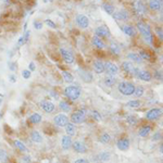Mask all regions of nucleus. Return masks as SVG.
<instances>
[{
    "instance_id": "1",
    "label": "nucleus",
    "mask_w": 163,
    "mask_h": 163,
    "mask_svg": "<svg viewBox=\"0 0 163 163\" xmlns=\"http://www.w3.org/2000/svg\"><path fill=\"white\" fill-rule=\"evenodd\" d=\"M137 29L140 32V34L143 35V39L147 41V44L149 45H152L153 44V36H152V33H151V29L149 27V25L145 24L143 22H138L137 23Z\"/></svg>"
},
{
    "instance_id": "2",
    "label": "nucleus",
    "mask_w": 163,
    "mask_h": 163,
    "mask_svg": "<svg viewBox=\"0 0 163 163\" xmlns=\"http://www.w3.org/2000/svg\"><path fill=\"white\" fill-rule=\"evenodd\" d=\"M118 90L124 96H132L135 91V85L130 82H121L118 86Z\"/></svg>"
},
{
    "instance_id": "3",
    "label": "nucleus",
    "mask_w": 163,
    "mask_h": 163,
    "mask_svg": "<svg viewBox=\"0 0 163 163\" xmlns=\"http://www.w3.org/2000/svg\"><path fill=\"white\" fill-rule=\"evenodd\" d=\"M64 95L65 97H68L71 100H76L81 96V89L75 85L68 86L64 89Z\"/></svg>"
},
{
    "instance_id": "4",
    "label": "nucleus",
    "mask_w": 163,
    "mask_h": 163,
    "mask_svg": "<svg viewBox=\"0 0 163 163\" xmlns=\"http://www.w3.org/2000/svg\"><path fill=\"white\" fill-rule=\"evenodd\" d=\"M86 120V111L85 110H78L75 111L71 115V123L73 124H81L84 123Z\"/></svg>"
},
{
    "instance_id": "5",
    "label": "nucleus",
    "mask_w": 163,
    "mask_h": 163,
    "mask_svg": "<svg viewBox=\"0 0 163 163\" xmlns=\"http://www.w3.org/2000/svg\"><path fill=\"white\" fill-rule=\"evenodd\" d=\"M60 54H61L62 59L64 60L65 63L68 64H73L75 59H74V56L72 54V52H70L69 50H66L64 48H60Z\"/></svg>"
},
{
    "instance_id": "6",
    "label": "nucleus",
    "mask_w": 163,
    "mask_h": 163,
    "mask_svg": "<svg viewBox=\"0 0 163 163\" xmlns=\"http://www.w3.org/2000/svg\"><path fill=\"white\" fill-rule=\"evenodd\" d=\"M104 71L108 73V75L115 76L118 73V65L112 63V62H106L104 63Z\"/></svg>"
},
{
    "instance_id": "7",
    "label": "nucleus",
    "mask_w": 163,
    "mask_h": 163,
    "mask_svg": "<svg viewBox=\"0 0 163 163\" xmlns=\"http://www.w3.org/2000/svg\"><path fill=\"white\" fill-rule=\"evenodd\" d=\"M53 121H54V124H56L57 126L63 127L69 123V118H68L64 113H60V114H58V115H56V118H54Z\"/></svg>"
},
{
    "instance_id": "8",
    "label": "nucleus",
    "mask_w": 163,
    "mask_h": 163,
    "mask_svg": "<svg viewBox=\"0 0 163 163\" xmlns=\"http://www.w3.org/2000/svg\"><path fill=\"white\" fill-rule=\"evenodd\" d=\"M161 113H162V110L160 108H153V109L149 110L146 113V118L147 120H150V121H155V120L160 118Z\"/></svg>"
},
{
    "instance_id": "9",
    "label": "nucleus",
    "mask_w": 163,
    "mask_h": 163,
    "mask_svg": "<svg viewBox=\"0 0 163 163\" xmlns=\"http://www.w3.org/2000/svg\"><path fill=\"white\" fill-rule=\"evenodd\" d=\"M76 24L81 27V29H87L88 27V25H89V20H88V17L84 14H77L76 15Z\"/></svg>"
},
{
    "instance_id": "10",
    "label": "nucleus",
    "mask_w": 163,
    "mask_h": 163,
    "mask_svg": "<svg viewBox=\"0 0 163 163\" xmlns=\"http://www.w3.org/2000/svg\"><path fill=\"white\" fill-rule=\"evenodd\" d=\"M122 69L126 72V73L130 74V75H136V73H137V71H138V69L137 68H135L134 65H133V63H130V62H123L122 63Z\"/></svg>"
},
{
    "instance_id": "11",
    "label": "nucleus",
    "mask_w": 163,
    "mask_h": 163,
    "mask_svg": "<svg viewBox=\"0 0 163 163\" xmlns=\"http://www.w3.org/2000/svg\"><path fill=\"white\" fill-rule=\"evenodd\" d=\"M136 77L138 78V79H141L143 82H149L151 79V74L150 72H148V71H143V70H139L137 71V73L135 75Z\"/></svg>"
},
{
    "instance_id": "12",
    "label": "nucleus",
    "mask_w": 163,
    "mask_h": 163,
    "mask_svg": "<svg viewBox=\"0 0 163 163\" xmlns=\"http://www.w3.org/2000/svg\"><path fill=\"white\" fill-rule=\"evenodd\" d=\"M40 107H41V109L45 111V112H47V113L53 112V111H54V108H56L52 102L48 101V100H42V101L40 102Z\"/></svg>"
},
{
    "instance_id": "13",
    "label": "nucleus",
    "mask_w": 163,
    "mask_h": 163,
    "mask_svg": "<svg viewBox=\"0 0 163 163\" xmlns=\"http://www.w3.org/2000/svg\"><path fill=\"white\" fill-rule=\"evenodd\" d=\"M95 34H96V36L100 37V38L110 36V32H109L108 27H106V26H99V27H97V29H95Z\"/></svg>"
},
{
    "instance_id": "14",
    "label": "nucleus",
    "mask_w": 163,
    "mask_h": 163,
    "mask_svg": "<svg viewBox=\"0 0 163 163\" xmlns=\"http://www.w3.org/2000/svg\"><path fill=\"white\" fill-rule=\"evenodd\" d=\"M116 146H118V148L121 151H126V150H128V148H130V140H128V138H126V137L118 139V143H116Z\"/></svg>"
},
{
    "instance_id": "15",
    "label": "nucleus",
    "mask_w": 163,
    "mask_h": 163,
    "mask_svg": "<svg viewBox=\"0 0 163 163\" xmlns=\"http://www.w3.org/2000/svg\"><path fill=\"white\" fill-rule=\"evenodd\" d=\"M72 146H73V150L76 153H85L86 151H87L85 143H82V141H74Z\"/></svg>"
},
{
    "instance_id": "16",
    "label": "nucleus",
    "mask_w": 163,
    "mask_h": 163,
    "mask_svg": "<svg viewBox=\"0 0 163 163\" xmlns=\"http://www.w3.org/2000/svg\"><path fill=\"white\" fill-rule=\"evenodd\" d=\"M114 20L116 21H124L128 19V13H127L126 10H120L118 12H115L112 14Z\"/></svg>"
},
{
    "instance_id": "17",
    "label": "nucleus",
    "mask_w": 163,
    "mask_h": 163,
    "mask_svg": "<svg viewBox=\"0 0 163 163\" xmlns=\"http://www.w3.org/2000/svg\"><path fill=\"white\" fill-rule=\"evenodd\" d=\"M61 145H62V148L64 150H69L70 148H71V146H72V139H71V137L68 136V135L63 136L61 139Z\"/></svg>"
},
{
    "instance_id": "18",
    "label": "nucleus",
    "mask_w": 163,
    "mask_h": 163,
    "mask_svg": "<svg viewBox=\"0 0 163 163\" xmlns=\"http://www.w3.org/2000/svg\"><path fill=\"white\" fill-rule=\"evenodd\" d=\"M94 71L97 74H102L104 72V63L100 60L94 62Z\"/></svg>"
},
{
    "instance_id": "19",
    "label": "nucleus",
    "mask_w": 163,
    "mask_h": 163,
    "mask_svg": "<svg viewBox=\"0 0 163 163\" xmlns=\"http://www.w3.org/2000/svg\"><path fill=\"white\" fill-rule=\"evenodd\" d=\"M122 31L126 34L127 36H130V37H133V36L136 35V31H135L134 27H133V26H130V25H123Z\"/></svg>"
},
{
    "instance_id": "20",
    "label": "nucleus",
    "mask_w": 163,
    "mask_h": 163,
    "mask_svg": "<svg viewBox=\"0 0 163 163\" xmlns=\"http://www.w3.org/2000/svg\"><path fill=\"white\" fill-rule=\"evenodd\" d=\"M31 139H32L34 143H40L41 141H42V136L40 135L39 132H37V130H33L32 134H31Z\"/></svg>"
},
{
    "instance_id": "21",
    "label": "nucleus",
    "mask_w": 163,
    "mask_h": 163,
    "mask_svg": "<svg viewBox=\"0 0 163 163\" xmlns=\"http://www.w3.org/2000/svg\"><path fill=\"white\" fill-rule=\"evenodd\" d=\"M149 8L155 10V11H159L161 10V2L159 0H149Z\"/></svg>"
},
{
    "instance_id": "22",
    "label": "nucleus",
    "mask_w": 163,
    "mask_h": 163,
    "mask_svg": "<svg viewBox=\"0 0 163 163\" xmlns=\"http://www.w3.org/2000/svg\"><path fill=\"white\" fill-rule=\"evenodd\" d=\"M65 132H66L68 136H70V137L75 135L76 130H75V126H74L73 123H68V124L65 125Z\"/></svg>"
},
{
    "instance_id": "23",
    "label": "nucleus",
    "mask_w": 163,
    "mask_h": 163,
    "mask_svg": "<svg viewBox=\"0 0 163 163\" xmlns=\"http://www.w3.org/2000/svg\"><path fill=\"white\" fill-rule=\"evenodd\" d=\"M93 45H94L97 49H102L103 47H104V42L101 40L100 37L95 36L94 38H93Z\"/></svg>"
},
{
    "instance_id": "24",
    "label": "nucleus",
    "mask_w": 163,
    "mask_h": 163,
    "mask_svg": "<svg viewBox=\"0 0 163 163\" xmlns=\"http://www.w3.org/2000/svg\"><path fill=\"white\" fill-rule=\"evenodd\" d=\"M29 122L32 124H38L41 122V115L39 113H33L29 116Z\"/></svg>"
},
{
    "instance_id": "25",
    "label": "nucleus",
    "mask_w": 163,
    "mask_h": 163,
    "mask_svg": "<svg viewBox=\"0 0 163 163\" xmlns=\"http://www.w3.org/2000/svg\"><path fill=\"white\" fill-rule=\"evenodd\" d=\"M150 132H151V127L149 126V125L143 126L139 130V136H140V137H147L148 135L150 134Z\"/></svg>"
},
{
    "instance_id": "26",
    "label": "nucleus",
    "mask_w": 163,
    "mask_h": 163,
    "mask_svg": "<svg viewBox=\"0 0 163 163\" xmlns=\"http://www.w3.org/2000/svg\"><path fill=\"white\" fill-rule=\"evenodd\" d=\"M62 76H63V78H64V81L66 83H72L74 81V76L70 72H68V71H62Z\"/></svg>"
},
{
    "instance_id": "27",
    "label": "nucleus",
    "mask_w": 163,
    "mask_h": 163,
    "mask_svg": "<svg viewBox=\"0 0 163 163\" xmlns=\"http://www.w3.org/2000/svg\"><path fill=\"white\" fill-rule=\"evenodd\" d=\"M127 57L130 58V60H132L133 62H136V63H140V62H141V60H143L141 58L139 57L138 53H135V52L128 53V56H127Z\"/></svg>"
},
{
    "instance_id": "28",
    "label": "nucleus",
    "mask_w": 163,
    "mask_h": 163,
    "mask_svg": "<svg viewBox=\"0 0 163 163\" xmlns=\"http://www.w3.org/2000/svg\"><path fill=\"white\" fill-rule=\"evenodd\" d=\"M59 108H60V110L63 111V112H70V111H71V107H70V104L66 101H60Z\"/></svg>"
},
{
    "instance_id": "29",
    "label": "nucleus",
    "mask_w": 163,
    "mask_h": 163,
    "mask_svg": "<svg viewBox=\"0 0 163 163\" xmlns=\"http://www.w3.org/2000/svg\"><path fill=\"white\" fill-rule=\"evenodd\" d=\"M104 84H106L108 87H112V86L115 84V77L114 76H111V75H108L104 78Z\"/></svg>"
},
{
    "instance_id": "30",
    "label": "nucleus",
    "mask_w": 163,
    "mask_h": 163,
    "mask_svg": "<svg viewBox=\"0 0 163 163\" xmlns=\"http://www.w3.org/2000/svg\"><path fill=\"white\" fill-rule=\"evenodd\" d=\"M102 8H103V10H104L108 14H110V15H112V14L114 13V7L113 6H111V4L103 3L102 4Z\"/></svg>"
},
{
    "instance_id": "31",
    "label": "nucleus",
    "mask_w": 163,
    "mask_h": 163,
    "mask_svg": "<svg viewBox=\"0 0 163 163\" xmlns=\"http://www.w3.org/2000/svg\"><path fill=\"white\" fill-rule=\"evenodd\" d=\"M126 106L130 109H137L140 106V101L139 100H130L126 103Z\"/></svg>"
},
{
    "instance_id": "32",
    "label": "nucleus",
    "mask_w": 163,
    "mask_h": 163,
    "mask_svg": "<svg viewBox=\"0 0 163 163\" xmlns=\"http://www.w3.org/2000/svg\"><path fill=\"white\" fill-rule=\"evenodd\" d=\"M138 54H139V57L141 58V59H145V60H148V61H149V60H151V57H152L150 53L147 52V51H145V50H140Z\"/></svg>"
},
{
    "instance_id": "33",
    "label": "nucleus",
    "mask_w": 163,
    "mask_h": 163,
    "mask_svg": "<svg viewBox=\"0 0 163 163\" xmlns=\"http://www.w3.org/2000/svg\"><path fill=\"white\" fill-rule=\"evenodd\" d=\"M145 93V89H143V87L141 86H137V87H135V91H134V95L136 97H141Z\"/></svg>"
},
{
    "instance_id": "34",
    "label": "nucleus",
    "mask_w": 163,
    "mask_h": 163,
    "mask_svg": "<svg viewBox=\"0 0 163 163\" xmlns=\"http://www.w3.org/2000/svg\"><path fill=\"white\" fill-rule=\"evenodd\" d=\"M14 146L19 149L20 151H26L27 149H26V147H25V145L22 141H20V140H14Z\"/></svg>"
},
{
    "instance_id": "35",
    "label": "nucleus",
    "mask_w": 163,
    "mask_h": 163,
    "mask_svg": "<svg viewBox=\"0 0 163 163\" xmlns=\"http://www.w3.org/2000/svg\"><path fill=\"white\" fill-rule=\"evenodd\" d=\"M111 140V136L108 133H103V134L101 135V137H100V141H101L102 143H110Z\"/></svg>"
},
{
    "instance_id": "36",
    "label": "nucleus",
    "mask_w": 163,
    "mask_h": 163,
    "mask_svg": "<svg viewBox=\"0 0 163 163\" xmlns=\"http://www.w3.org/2000/svg\"><path fill=\"white\" fill-rule=\"evenodd\" d=\"M98 157H99V159L101 160V161H109V160H110L111 155L109 153V152L104 151V152H101V153L98 155Z\"/></svg>"
},
{
    "instance_id": "37",
    "label": "nucleus",
    "mask_w": 163,
    "mask_h": 163,
    "mask_svg": "<svg viewBox=\"0 0 163 163\" xmlns=\"http://www.w3.org/2000/svg\"><path fill=\"white\" fill-rule=\"evenodd\" d=\"M110 48H111L112 53H114V54H120V52H121V49H120V47H118L115 42H112V44H111Z\"/></svg>"
},
{
    "instance_id": "38",
    "label": "nucleus",
    "mask_w": 163,
    "mask_h": 163,
    "mask_svg": "<svg viewBox=\"0 0 163 163\" xmlns=\"http://www.w3.org/2000/svg\"><path fill=\"white\" fill-rule=\"evenodd\" d=\"M126 121L130 125H135L136 123L138 122V120H137V118H136L135 115H128L126 118Z\"/></svg>"
},
{
    "instance_id": "39",
    "label": "nucleus",
    "mask_w": 163,
    "mask_h": 163,
    "mask_svg": "<svg viewBox=\"0 0 163 163\" xmlns=\"http://www.w3.org/2000/svg\"><path fill=\"white\" fill-rule=\"evenodd\" d=\"M0 160L3 161V162L8 161V155H7V152L3 149H0Z\"/></svg>"
},
{
    "instance_id": "40",
    "label": "nucleus",
    "mask_w": 163,
    "mask_h": 163,
    "mask_svg": "<svg viewBox=\"0 0 163 163\" xmlns=\"http://www.w3.org/2000/svg\"><path fill=\"white\" fill-rule=\"evenodd\" d=\"M136 7H137V11L140 13H145L146 12V8H145V6L143 4V2H137L136 3Z\"/></svg>"
},
{
    "instance_id": "41",
    "label": "nucleus",
    "mask_w": 163,
    "mask_h": 163,
    "mask_svg": "<svg viewBox=\"0 0 163 163\" xmlns=\"http://www.w3.org/2000/svg\"><path fill=\"white\" fill-rule=\"evenodd\" d=\"M22 76H23V78H25V79H29V78L32 76V72H31L29 70H23V71H22Z\"/></svg>"
},
{
    "instance_id": "42",
    "label": "nucleus",
    "mask_w": 163,
    "mask_h": 163,
    "mask_svg": "<svg viewBox=\"0 0 163 163\" xmlns=\"http://www.w3.org/2000/svg\"><path fill=\"white\" fill-rule=\"evenodd\" d=\"M34 27L36 29H38V31H40V29H42V23L41 22H39V21H34Z\"/></svg>"
},
{
    "instance_id": "43",
    "label": "nucleus",
    "mask_w": 163,
    "mask_h": 163,
    "mask_svg": "<svg viewBox=\"0 0 163 163\" xmlns=\"http://www.w3.org/2000/svg\"><path fill=\"white\" fill-rule=\"evenodd\" d=\"M46 25H48L49 27H51V29H57V25H56V23L52 22L51 20H49V19L46 20Z\"/></svg>"
},
{
    "instance_id": "44",
    "label": "nucleus",
    "mask_w": 163,
    "mask_h": 163,
    "mask_svg": "<svg viewBox=\"0 0 163 163\" xmlns=\"http://www.w3.org/2000/svg\"><path fill=\"white\" fill-rule=\"evenodd\" d=\"M93 116H94V118L96 121H101V114L99 113V112H97V111L93 112Z\"/></svg>"
},
{
    "instance_id": "45",
    "label": "nucleus",
    "mask_w": 163,
    "mask_h": 163,
    "mask_svg": "<svg viewBox=\"0 0 163 163\" xmlns=\"http://www.w3.org/2000/svg\"><path fill=\"white\" fill-rule=\"evenodd\" d=\"M159 139H161V133H155V135L152 137V140H159Z\"/></svg>"
},
{
    "instance_id": "46",
    "label": "nucleus",
    "mask_w": 163,
    "mask_h": 163,
    "mask_svg": "<svg viewBox=\"0 0 163 163\" xmlns=\"http://www.w3.org/2000/svg\"><path fill=\"white\" fill-rule=\"evenodd\" d=\"M74 163H89V161L86 159H77L74 161Z\"/></svg>"
},
{
    "instance_id": "47",
    "label": "nucleus",
    "mask_w": 163,
    "mask_h": 163,
    "mask_svg": "<svg viewBox=\"0 0 163 163\" xmlns=\"http://www.w3.org/2000/svg\"><path fill=\"white\" fill-rule=\"evenodd\" d=\"M25 44V40H24V37L22 36V37H20V39L17 40V45L19 46H22V45H24Z\"/></svg>"
},
{
    "instance_id": "48",
    "label": "nucleus",
    "mask_w": 163,
    "mask_h": 163,
    "mask_svg": "<svg viewBox=\"0 0 163 163\" xmlns=\"http://www.w3.org/2000/svg\"><path fill=\"white\" fill-rule=\"evenodd\" d=\"M155 78H157V79H160V81L162 79V75H161V72H158V71L155 72Z\"/></svg>"
},
{
    "instance_id": "49",
    "label": "nucleus",
    "mask_w": 163,
    "mask_h": 163,
    "mask_svg": "<svg viewBox=\"0 0 163 163\" xmlns=\"http://www.w3.org/2000/svg\"><path fill=\"white\" fill-rule=\"evenodd\" d=\"M9 79H10V82L11 83H15L16 82V77H15V75H10V77H9Z\"/></svg>"
},
{
    "instance_id": "50",
    "label": "nucleus",
    "mask_w": 163,
    "mask_h": 163,
    "mask_svg": "<svg viewBox=\"0 0 163 163\" xmlns=\"http://www.w3.org/2000/svg\"><path fill=\"white\" fill-rule=\"evenodd\" d=\"M155 32H157V34L159 35L160 39H162V31H161V29H155Z\"/></svg>"
},
{
    "instance_id": "51",
    "label": "nucleus",
    "mask_w": 163,
    "mask_h": 163,
    "mask_svg": "<svg viewBox=\"0 0 163 163\" xmlns=\"http://www.w3.org/2000/svg\"><path fill=\"white\" fill-rule=\"evenodd\" d=\"M34 70H35V63H34V62H31V63H29V71L32 72Z\"/></svg>"
},
{
    "instance_id": "52",
    "label": "nucleus",
    "mask_w": 163,
    "mask_h": 163,
    "mask_svg": "<svg viewBox=\"0 0 163 163\" xmlns=\"http://www.w3.org/2000/svg\"><path fill=\"white\" fill-rule=\"evenodd\" d=\"M10 69L12 70V71H15V69H16L15 63H11V64H10Z\"/></svg>"
},
{
    "instance_id": "53",
    "label": "nucleus",
    "mask_w": 163,
    "mask_h": 163,
    "mask_svg": "<svg viewBox=\"0 0 163 163\" xmlns=\"http://www.w3.org/2000/svg\"><path fill=\"white\" fill-rule=\"evenodd\" d=\"M53 0H44V2H45V3H48V2H52Z\"/></svg>"
},
{
    "instance_id": "54",
    "label": "nucleus",
    "mask_w": 163,
    "mask_h": 163,
    "mask_svg": "<svg viewBox=\"0 0 163 163\" xmlns=\"http://www.w3.org/2000/svg\"><path fill=\"white\" fill-rule=\"evenodd\" d=\"M1 116H2V113H1V112H0V118H1Z\"/></svg>"
}]
</instances>
